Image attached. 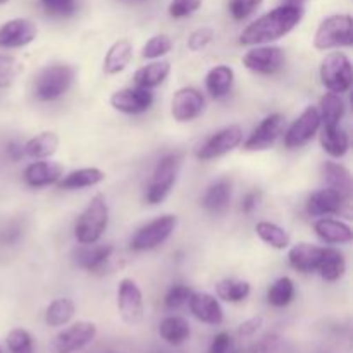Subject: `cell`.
<instances>
[{"mask_svg": "<svg viewBox=\"0 0 353 353\" xmlns=\"http://www.w3.org/2000/svg\"><path fill=\"white\" fill-rule=\"evenodd\" d=\"M350 200L331 188L317 190L307 202L310 216H331V214H350Z\"/></svg>", "mask_w": 353, "mask_h": 353, "instance_id": "obj_16", "label": "cell"}, {"mask_svg": "<svg viewBox=\"0 0 353 353\" xmlns=\"http://www.w3.org/2000/svg\"><path fill=\"white\" fill-rule=\"evenodd\" d=\"M257 202H259V195L255 192L248 193L247 196L243 199V205H241V209H243L245 214H250L252 210L257 207Z\"/></svg>", "mask_w": 353, "mask_h": 353, "instance_id": "obj_48", "label": "cell"}, {"mask_svg": "<svg viewBox=\"0 0 353 353\" xmlns=\"http://www.w3.org/2000/svg\"><path fill=\"white\" fill-rule=\"evenodd\" d=\"M214 40V30L210 28H199L188 38V48L192 52H199L205 48Z\"/></svg>", "mask_w": 353, "mask_h": 353, "instance_id": "obj_44", "label": "cell"}, {"mask_svg": "<svg viewBox=\"0 0 353 353\" xmlns=\"http://www.w3.org/2000/svg\"><path fill=\"white\" fill-rule=\"evenodd\" d=\"M0 353H2V350H0Z\"/></svg>", "mask_w": 353, "mask_h": 353, "instance_id": "obj_52", "label": "cell"}, {"mask_svg": "<svg viewBox=\"0 0 353 353\" xmlns=\"http://www.w3.org/2000/svg\"><path fill=\"white\" fill-rule=\"evenodd\" d=\"M154 103V93L147 88H123L110 97V105L124 114H141Z\"/></svg>", "mask_w": 353, "mask_h": 353, "instance_id": "obj_17", "label": "cell"}, {"mask_svg": "<svg viewBox=\"0 0 353 353\" xmlns=\"http://www.w3.org/2000/svg\"><path fill=\"white\" fill-rule=\"evenodd\" d=\"M159 334L169 345H183L190 338V324L183 317L169 316L159 326Z\"/></svg>", "mask_w": 353, "mask_h": 353, "instance_id": "obj_32", "label": "cell"}, {"mask_svg": "<svg viewBox=\"0 0 353 353\" xmlns=\"http://www.w3.org/2000/svg\"><path fill=\"white\" fill-rule=\"evenodd\" d=\"M7 348L10 353H33V338L23 327H16L7 334Z\"/></svg>", "mask_w": 353, "mask_h": 353, "instance_id": "obj_39", "label": "cell"}, {"mask_svg": "<svg viewBox=\"0 0 353 353\" xmlns=\"http://www.w3.org/2000/svg\"><path fill=\"white\" fill-rule=\"evenodd\" d=\"M321 81L330 92L347 93L353 81L352 62L343 52H331L321 62Z\"/></svg>", "mask_w": 353, "mask_h": 353, "instance_id": "obj_4", "label": "cell"}, {"mask_svg": "<svg viewBox=\"0 0 353 353\" xmlns=\"http://www.w3.org/2000/svg\"><path fill=\"white\" fill-rule=\"evenodd\" d=\"M105 179V172L97 168H83L78 171H72L69 174L62 176L59 179V188L61 190H81L92 188L100 185Z\"/></svg>", "mask_w": 353, "mask_h": 353, "instance_id": "obj_23", "label": "cell"}, {"mask_svg": "<svg viewBox=\"0 0 353 353\" xmlns=\"http://www.w3.org/2000/svg\"><path fill=\"white\" fill-rule=\"evenodd\" d=\"M47 14L57 17L71 16L76 12V0H40Z\"/></svg>", "mask_w": 353, "mask_h": 353, "instance_id": "obj_41", "label": "cell"}, {"mask_svg": "<svg viewBox=\"0 0 353 353\" xmlns=\"http://www.w3.org/2000/svg\"><path fill=\"white\" fill-rule=\"evenodd\" d=\"M188 305L193 316L200 323L217 326L224 321V314L219 302L216 300V296L209 295V293H192L188 299Z\"/></svg>", "mask_w": 353, "mask_h": 353, "instance_id": "obj_18", "label": "cell"}, {"mask_svg": "<svg viewBox=\"0 0 353 353\" xmlns=\"http://www.w3.org/2000/svg\"><path fill=\"white\" fill-rule=\"evenodd\" d=\"M286 6H293V7H303V3L307 2V0H285Z\"/></svg>", "mask_w": 353, "mask_h": 353, "instance_id": "obj_49", "label": "cell"}, {"mask_svg": "<svg viewBox=\"0 0 353 353\" xmlns=\"http://www.w3.org/2000/svg\"><path fill=\"white\" fill-rule=\"evenodd\" d=\"M241 140H243V130L240 126L223 128L196 150V159L199 161H212V159L223 157L228 152L234 150L241 143Z\"/></svg>", "mask_w": 353, "mask_h": 353, "instance_id": "obj_10", "label": "cell"}, {"mask_svg": "<svg viewBox=\"0 0 353 353\" xmlns=\"http://www.w3.org/2000/svg\"><path fill=\"white\" fill-rule=\"evenodd\" d=\"M317 236L323 241L331 245H347L353 240V233L350 226L341 221L334 219H319L314 224Z\"/></svg>", "mask_w": 353, "mask_h": 353, "instance_id": "obj_22", "label": "cell"}, {"mask_svg": "<svg viewBox=\"0 0 353 353\" xmlns=\"http://www.w3.org/2000/svg\"><path fill=\"white\" fill-rule=\"evenodd\" d=\"M176 224H178V219L172 214H165V216L150 221V223L145 224L137 231V234L131 240V248L137 252L154 250L171 236Z\"/></svg>", "mask_w": 353, "mask_h": 353, "instance_id": "obj_7", "label": "cell"}, {"mask_svg": "<svg viewBox=\"0 0 353 353\" xmlns=\"http://www.w3.org/2000/svg\"><path fill=\"white\" fill-rule=\"evenodd\" d=\"M353 43V21L348 14H336L317 28L314 45L317 50H331V48L352 47Z\"/></svg>", "mask_w": 353, "mask_h": 353, "instance_id": "obj_3", "label": "cell"}, {"mask_svg": "<svg viewBox=\"0 0 353 353\" xmlns=\"http://www.w3.org/2000/svg\"><path fill=\"white\" fill-rule=\"evenodd\" d=\"M321 145L331 157H343L350 148L348 133L340 126L324 128L321 133Z\"/></svg>", "mask_w": 353, "mask_h": 353, "instance_id": "obj_33", "label": "cell"}, {"mask_svg": "<svg viewBox=\"0 0 353 353\" xmlns=\"http://www.w3.org/2000/svg\"><path fill=\"white\" fill-rule=\"evenodd\" d=\"M131 59H133V45H131V41L126 40V38L117 40L109 48L105 59H103V71L107 74H117V72L124 71L128 68Z\"/></svg>", "mask_w": 353, "mask_h": 353, "instance_id": "obj_25", "label": "cell"}, {"mask_svg": "<svg viewBox=\"0 0 353 353\" xmlns=\"http://www.w3.org/2000/svg\"><path fill=\"white\" fill-rule=\"evenodd\" d=\"M285 121L283 114H271L265 117L245 141V150L261 152L271 148L285 131Z\"/></svg>", "mask_w": 353, "mask_h": 353, "instance_id": "obj_12", "label": "cell"}, {"mask_svg": "<svg viewBox=\"0 0 353 353\" xmlns=\"http://www.w3.org/2000/svg\"><path fill=\"white\" fill-rule=\"evenodd\" d=\"M117 309H119L121 317L126 324L137 326L143 321L145 307L143 295L138 288L137 283L130 278H124L117 288Z\"/></svg>", "mask_w": 353, "mask_h": 353, "instance_id": "obj_8", "label": "cell"}, {"mask_svg": "<svg viewBox=\"0 0 353 353\" xmlns=\"http://www.w3.org/2000/svg\"><path fill=\"white\" fill-rule=\"evenodd\" d=\"M293 296H295V285L290 278H279L274 285L269 288L268 292V302L272 307H286L292 303Z\"/></svg>", "mask_w": 353, "mask_h": 353, "instance_id": "obj_37", "label": "cell"}, {"mask_svg": "<svg viewBox=\"0 0 353 353\" xmlns=\"http://www.w3.org/2000/svg\"><path fill=\"white\" fill-rule=\"evenodd\" d=\"M190 295H192V290H190L188 286H185V285L172 286V288L169 290L168 295H165V299H164L165 307H168V309H171V310L179 309V307H183L185 303H188Z\"/></svg>", "mask_w": 353, "mask_h": 353, "instance_id": "obj_42", "label": "cell"}, {"mask_svg": "<svg viewBox=\"0 0 353 353\" xmlns=\"http://www.w3.org/2000/svg\"><path fill=\"white\" fill-rule=\"evenodd\" d=\"M202 6V0H171L169 6V14L172 17H185L195 12Z\"/></svg>", "mask_w": 353, "mask_h": 353, "instance_id": "obj_45", "label": "cell"}, {"mask_svg": "<svg viewBox=\"0 0 353 353\" xmlns=\"http://www.w3.org/2000/svg\"><path fill=\"white\" fill-rule=\"evenodd\" d=\"M64 174V168L57 162L40 161L33 162L24 169V181L33 188H41V186H48L57 183Z\"/></svg>", "mask_w": 353, "mask_h": 353, "instance_id": "obj_19", "label": "cell"}, {"mask_svg": "<svg viewBox=\"0 0 353 353\" xmlns=\"http://www.w3.org/2000/svg\"><path fill=\"white\" fill-rule=\"evenodd\" d=\"M172 41L168 34H155L141 48V57L143 59H159L171 52Z\"/></svg>", "mask_w": 353, "mask_h": 353, "instance_id": "obj_40", "label": "cell"}, {"mask_svg": "<svg viewBox=\"0 0 353 353\" xmlns=\"http://www.w3.org/2000/svg\"><path fill=\"white\" fill-rule=\"evenodd\" d=\"M59 147V137L54 131H45V133L37 134L26 141L23 147V152L31 159H47L57 152Z\"/></svg>", "mask_w": 353, "mask_h": 353, "instance_id": "obj_29", "label": "cell"}, {"mask_svg": "<svg viewBox=\"0 0 353 353\" xmlns=\"http://www.w3.org/2000/svg\"><path fill=\"white\" fill-rule=\"evenodd\" d=\"M230 353H236V352H230Z\"/></svg>", "mask_w": 353, "mask_h": 353, "instance_id": "obj_51", "label": "cell"}, {"mask_svg": "<svg viewBox=\"0 0 353 353\" xmlns=\"http://www.w3.org/2000/svg\"><path fill=\"white\" fill-rule=\"evenodd\" d=\"M95 336V324L88 323V321H79V323L62 330L52 341V348L55 353H74L92 343Z\"/></svg>", "mask_w": 353, "mask_h": 353, "instance_id": "obj_9", "label": "cell"}, {"mask_svg": "<svg viewBox=\"0 0 353 353\" xmlns=\"http://www.w3.org/2000/svg\"><path fill=\"white\" fill-rule=\"evenodd\" d=\"M262 326V317H252V319L245 321L240 327H238V334L240 336H252L257 333Z\"/></svg>", "mask_w": 353, "mask_h": 353, "instance_id": "obj_47", "label": "cell"}, {"mask_svg": "<svg viewBox=\"0 0 353 353\" xmlns=\"http://www.w3.org/2000/svg\"><path fill=\"white\" fill-rule=\"evenodd\" d=\"M345 269H347V262H345L343 254L334 248H324L323 257L317 265V272L321 274V278L326 281H338L345 274Z\"/></svg>", "mask_w": 353, "mask_h": 353, "instance_id": "obj_31", "label": "cell"}, {"mask_svg": "<svg viewBox=\"0 0 353 353\" xmlns=\"http://www.w3.org/2000/svg\"><path fill=\"white\" fill-rule=\"evenodd\" d=\"M9 2V0H0V6H2V3H7Z\"/></svg>", "mask_w": 353, "mask_h": 353, "instance_id": "obj_50", "label": "cell"}, {"mask_svg": "<svg viewBox=\"0 0 353 353\" xmlns=\"http://www.w3.org/2000/svg\"><path fill=\"white\" fill-rule=\"evenodd\" d=\"M112 252L114 248L110 247V245H100V247H92V245H88L86 248L78 250L76 261H78L79 268L100 274V272L103 271V268L107 265V262L110 261Z\"/></svg>", "mask_w": 353, "mask_h": 353, "instance_id": "obj_24", "label": "cell"}, {"mask_svg": "<svg viewBox=\"0 0 353 353\" xmlns=\"http://www.w3.org/2000/svg\"><path fill=\"white\" fill-rule=\"evenodd\" d=\"M23 72V64L14 55L0 54V88H7Z\"/></svg>", "mask_w": 353, "mask_h": 353, "instance_id": "obj_38", "label": "cell"}, {"mask_svg": "<svg viewBox=\"0 0 353 353\" xmlns=\"http://www.w3.org/2000/svg\"><path fill=\"white\" fill-rule=\"evenodd\" d=\"M324 248L316 247L310 243H299L290 250L288 259L293 269L300 272H312L317 271L321 257H323Z\"/></svg>", "mask_w": 353, "mask_h": 353, "instance_id": "obj_21", "label": "cell"}, {"mask_svg": "<svg viewBox=\"0 0 353 353\" xmlns=\"http://www.w3.org/2000/svg\"><path fill=\"white\" fill-rule=\"evenodd\" d=\"M205 99L196 88L186 86V88L178 90L171 100V114L179 123H188V121L196 119L202 114Z\"/></svg>", "mask_w": 353, "mask_h": 353, "instance_id": "obj_13", "label": "cell"}, {"mask_svg": "<svg viewBox=\"0 0 353 353\" xmlns=\"http://www.w3.org/2000/svg\"><path fill=\"white\" fill-rule=\"evenodd\" d=\"M234 81V72L230 65H216L207 72L205 86L207 92L214 97V99H223L231 92V86Z\"/></svg>", "mask_w": 353, "mask_h": 353, "instance_id": "obj_27", "label": "cell"}, {"mask_svg": "<svg viewBox=\"0 0 353 353\" xmlns=\"http://www.w3.org/2000/svg\"><path fill=\"white\" fill-rule=\"evenodd\" d=\"M169 72H171V64H169L168 61L152 62V64H147L145 68L138 69V71L134 72V85L147 90L155 88V86H159L161 83H164V79L168 78Z\"/></svg>", "mask_w": 353, "mask_h": 353, "instance_id": "obj_28", "label": "cell"}, {"mask_svg": "<svg viewBox=\"0 0 353 353\" xmlns=\"http://www.w3.org/2000/svg\"><path fill=\"white\" fill-rule=\"evenodd\" d=\"M179 165H181V157L179 154H169L159 161L155 165V171L152 174L150 185L147 190V202L152 205L161 203L165 196L171 192L172 185L176 183L178 178Z\"/></svg>", "mask_w": 353, "mask_h": 353, "instance_id": "obj_6", "label": "cell"}, {"mask_svg": "<svg viewBox=\"0 0 353 353\" xmlns=\"http://www.w3.org/2000/svg\"><path fill=\"white\" fill-rule=\"evenodd\" d=\"M285 64V52L279 47H257L247 52L243 65L261 74H274Z\"/></svg>", "mask_w": 353, "mask_h": 353, "instance_id": "obj_14", "label": "cell"}, {"mask_svg": "<svg viewBox=\"0 0 353 353\" xmlns=\"http://www.w3.org/2000/svg\"><path fill=\"white\" fill-rule=\"evenodd\" d=\"M255 231H257L262 241H265L271 247L278 248V250H283V248H286L290 245V234L281 226H278V224L262 221V223L257 224Z\"/></svg>", "mask_w": 353, "mask_h": 353, "instance_id": "obj_36", "label": "cell"}, {"mask_svg": "<svg viewBox=\"0 0 353 353\" xmlns=\"http://www.w3.org/2000/svg\"><path fill=\"white\" fill-rule=\"evenodd\" d=\"M231 202V183L230 179H219L207 188L203 195V207L212 214L226 212Z\"/></svg>", "mask_w": 353, "mask_h": 353, "instance_id": "obj_26", "label": "cell"}, {"mask_svg": "<svg viewBox=\"0 0 353 353\" xmlns=\"http://www.w3.org/2000/svg\"><path fill=\"white\" fill-rule=\"evenodd\" d=\"M72 78H74V71L69 65H48L37 78V83H34V95H37L38 100H43V102H50V100L59 99V97H62L68 92L72 83Z\"/></svg>", "mask_w": 353, "mask_h": 353, "instance_id": "obj_5", "label": "cell"}, {"mask_svg": "<svg viewBox=\"0 0 353 353\" xmlns=\"http://www.w3.org/2000/svg\"><path fill=\"white\" fill-rule=\"evenodd\" d=\"M262 3V0H230L231 16L234 19H245Z\"/></svg>", "mask_w": 353, "mask_h": 353, "instance_id": "obj_43", "label": "cell"}, {"mask_svg": "<svg viewBox=\"0 0 353 353\" xmlns=\"http://www.w3.org/2000/svg\"><path fill=\"white\" fill-rule=\"evenodd\" d=\"M302 7L281 6L248 24L240 37L241 45L269 43L288 34L302 21Z\"/></svg>", "mask_w": 353, "mask_h": 353, "instance_id": "obj_1", "label": "cell"}, {"mask_svg": "<svg viewBox=\"0 0 353 353\" xmlns=\"http://www.w3.org/2000/svg\"><path fill=\"white\" fill-rule=\"evenodd\" d=\"M321 174L326 181V188L334 190L345 199L350 200L352 196V174L345 165L338 164V162H324L321 168Z\"/></svg>", "mask_w": 353, "mask_h": 353, "instance_id": "obj_20", "label": "cell"}, {"mask_svg": "<svg viewBox=\"0 0 353 353\" xmlns=\"http://www.w3.org/2000/svg\"><path fill=\"white\" fill-rule=\"evenodd\" d=\"M231 336L228 333H219L216 334V338L212 340V343H210L209 347V352L207 353H230L231 350Z\"/></svg>", "mask_w": 353, "mask_h": 353, "instance_id": "obj_46", "label": "cell"}, {"mask_svg": "<svg viewBox=\"0 0 353 353\" xmlns=\"http://www.w3.org/2000/svg\"><path fill=\"white\" fill-rule=\"evenodd\" d=\"M216 293L224 302L238 303L243 302L250 295V285L247 281H238V279H223L217 283Z\"/></svg>", "mask_w": 353, "mask_h": 353, "instance_id": "obj_35", "label": "cell"}, {"mask_svg": "<svg viewBox=\"0 0 353 353\" xmlns=\"http://www.w3.org/2000/svg\"><path fill=\"white\" fill-rule=\"evenodd\" d=\"M345 100L341 99L340 93H326L321 99V123H324V128L340 126V121L345 116Z\"/></svg>", "mask_w": 353, "mask_h": 353, "instance_id": "obj_30", "label": "cell"}, {"mask_svg": "<svg viewBox=\"0 0 353 353\" xmlns=\"http://www.w3.org/2000/svg\"><path fill=\"white\" fill-rule=\"evenodd\" d=\"M74 303L71 299H57L45 310V323L50 327H61L68 324L74 316Z\"/></svg>", "mask_w": 353, "mask_h": 353, "instance_id": "obj_34", "label": "cell"}, {"mask_svg": "<svg viewBox=\"0 0 353 353\" xmlns=\"http://www.w3.org/2000/svg\"><path fill=\"white\" fill-rule=\"evenodd\" d=\"M38 28L33 21L17 17L0 26V48H19L37 38Z\"/></svg>", "mask_w": 353, "mask_h": 353, "instance_id": "obj_15", "label": "cell"}, {"mask_svg": "<svg viewBox=\"0 0 353 353\" xmlns=\"http://www.w3.org/2000/svg\"><path fill=\"white\" fill-rule=\"evenodd\" d=\"M109 223V207L102 193L93 196L76 223V240L81 245H95Z\"/></svg>", "mask_w": 353, "mask_h": 353, "instance_id": "obj_2", "label": "cell"}, {"mask_svg": "<svg viewBox=\"0 0 353 353\" xmlns=\"http://www.w3.org/2000/svg\"><path fill=\"white\" fill-rule=\"evenodd\" d=\"M321 126L319 109L316 107H307L299 119L288 128L285 134V145L288 148H300L309 143L316 137L317 130Z\"/></svg>", "mask_w": 353, "mask_h": 353, "instance_id": "obj_11", "label": "cell"}]
</instances>
